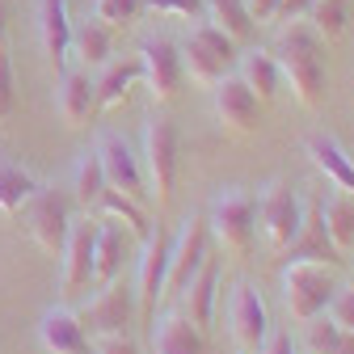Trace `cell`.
<instances>
[{"mask_svg":"<svg viewBox=\"0 0 354 354\" xmlns=\"http://www.w3.org/2000/svg\"><path fill=\"white\" fill-rule=\"evenodd\" d=\"M270 55L279 59L283 84H291L295 102L317 110L325 102V80L329 76H325V38L308 26V17H295V21L279 26Z\"/></svg>","mask_w":354,"mask_h":354,"instance_id":"obj_1","label":"cell"},{"mask_svg":"<svg viewBox=\"0 0 354 354\" xmlns=\"http://www.w3.org/2000/svg\"><path fill=\"white\" fill-rule=\"evenodd\" d=\"M182 68H186V76H194L198 84H215V80H224L232 68H236V42L224 34V30H215L211 21H198V26H190V34L182 38Z\"/></svg>","mask_w":354,"mask_h":354,"instance_id":"obj_2","label":"cell"},{"mask_svg":"<svg viewBox=\"0 0 354 354\" xmlns=\"http://www.w3.org/2000/svg\"><path fill=\"white\" fill-rule=\"evenodd\" d=\"M337 279H333V266L325 261H287L283 266V299H287V313L304 325L308 317L325 313V304L333 299Z\"/></svg>","mask_w":354,"mask_h":354,"instance_id":"obj_3","label":"cell"},{"mask_svg":"<svg viewBox=\"0 0 354 354\" xmlns=\"http://www.w3.org/2000/svg\"><path fill=\"white\" fill-rule=\"evenodd\" d=\"M203 219H207V232L215 236L219 249L245 253L253 232H257V198L249 190H219Z\"/></svg>","mask_w":354,"mask_h":354,"instance_id":"obj_4","label":"cell"},{"mask_svg":"<svg viewBox=\"0 0 354 354\" xmlns=\"http://www.w3.org/2000/svg\"><path fill=\"white\" fill-rule=\"evenodd\" d=\"M140 165H144V186H148V198L165 203L173 194V177H177V127L160 114H152L144 122V152H140Z\"/></svg>","mask_w":354,"mask_h":354,"instance_id":"obj_5","label":"cell"},{"mask_svg":"<svg viewBox=\"0 0 354 354\" xmlns=\"http://www.w3.org/2000/svg\"><path fill=\"white\" fill-rule=\"evenodd\" d=\"M80 325L88 337H114V333H131L136 321V287H127L122 279L102 283V291L80 308Z\"/></svg>","mask_w":354,"mask_h":354,"instance_id":"obj_6","label":"cell"},{"mask_svg":"<svg viewBox=\"0 0 354 354\" xmlns=\"http://www.w3.org/2000/svg\"><path fill=\"white\" fill-rule=\"evenodd\" d=\"M211 257V232H207V219L190 215L177 241H169V270H165V295H182L186 283L198 274V266Z\"/></svg>","mask_w":354,"mask_h":354,"instance_id":"obj_7","label":"cell"},{"mask_svg":"<svg viewBox=\"0 0 354 354\" xmlns=\"http://www.w3.org/2000/svg\"><path fill=\"white\" fill-rule=\"evenodd\" d=\"M299 219H304V198L287 182H270V186H266V194L257 198V228H261L266 245L283 253L291 245L295 228H299Z\"/></svg>","mask_w":354,"mask_h":354,"instance_id":"obj_8","label":"cell"},{"mask_svg":"<svg viewBox=\"0 0 354 354\" xmlns=\"http://www.w3.org/2000/svg\"><path fill=\"white\" fill-rule=\"evenodd\" d=\"M21 215H26V228L34 236V245L42 253H59L64 249V236H68V207L64 198L51 190V186H34L30 198L21 203Z\"/></svg>","mask_w":354,"mask_h":354,"instance_id":"obj_9","label":"cell"},{"mask_svg":"<svg viewBox=\"0 0 354 354\" xmlns=\"http://www.w3.org/2000/svg\"><path fill=\"white\" fill-rule=\"evenodd\" d=\"M140 76L148 84L152 102H173L177 88H182V80H186L177 42H169V38H144L140 42Z\"/></svg>","mask_w":354,"mask_h":354,"instance_id":"obj_10","label":"cell"},{"mask_svg":"<svg viewBox=\"0 0 354 354\" xmlns=\"http://www.w3.org/2000/svg\"><path fill=\"white\" fill-rule=\"evenodd\" d=\"M165 270H169V236L156 224L144 236L140 249V266H136V308L144 313V321L156 317V304L165 299Z\"/></svg>","mask_w":354,"mask_h":354,"instance_id":"obj_11","label":"cell"},{"mask_svg":"<svg viewBox=\"0 0 354 354\" xmlns=\"http://www.w3.org/2000/svg\"><path fill=\"white\" fill-rule=\"evenodd\" d=\"M211 110H215V118L224 122L228 131H241V136L257 131V122H261V102H257V93L236 72H228L224 80L211 84Z\"/></svg>","mask_w":354,"mask_h":354,"instance_id":"obj_12","label":"cell"},{"mask_svg":"<svg viewBox=\"0 0 354 354\" xmlns=\"http://www.w3.org/2000/svg\"><path fill=\"white\" fill-rule=\"evenodd\" d=\"M93 152H97V160H102V173H106V186H110V190H122V194H131L136 203L148 198L144 165H140V156L131 152V144H127L122 136H110V131H106Z\"/></svg>","mask_w":354,"mask_h":354,"instance_id":"obj_13","label":"cell"},{"mask_svg":"<svg viewBox=\"0 0 354 354\" xmlns=\"http://www.w3.org/2000/svg\"><path fill=\"white\" fill-rule=\"evenodd\" d=\"M93 232L97 224H88V219L68 224V236L59 249V291L64 295H76L80 287L93 283Z\"/></svg>","mask_w":354,"mask_h":354,"instance_id":"obj_14","label":"cell"},{"mask_svg":"<svg viewBox=\"0 0 354 354\" xmlns=\"http://www.w3.org/2000/svg\"><path fill=\"white\" fill-rule=\"evenodd\" d=\"M228 329H232V342L241 350H257L270 333V313H266V299L257 295V287L241 283L232 291V304H228Z\"/></svg>","mask_w":354,"mask_h":354,"instance_id":"obj_15","label":"cell"},{"mask_svg":"<svg viewBox=\"0 0 354 354\" xmlns=\"http://www.w3.org/2000/svg\"><path fill=\"white\" fill-rule=\"evenodd\" d=\"M283 257H287V261H325V266H333V261L342 257L337 245H333L329 232H325L321 198H308V203H304V219H299V228H295L291 245L283 249Z\"/></svg>","mask_w":354,"mask_h":354,"instance_id":"obj_16","label":"cell"},{"mask_svg":"<svg viewBox=\"0 0 354 354\" xmlns=\"http://www.w3.org/2000/svg\"><path fill=\"white\" fill-rule=\"evenodd\" d=\"M38 342L47 354H93V337L84 333L72 308H47L38 317Z\"/></svg>","mask_w":354,"mask_h":354,"instance_id":"obj_17","label":"cell"},{"mask_svg":"<svg viewBox=\"0 0 354 354\" xmlns=\"http://www.w3.org/2000/svg\"><path fill=\"white\" fill-rule=\"evenodd\" d=\"M55 110L68 127H84L97 110V84L84 68H64L59 72V88H55Z\"/></svg>","mask_w":354,"mask_h":354,"instance_id":"obj_18","label":"cell"},{"mask_svg":"<svg viewBox=\"0 0 354 354\" xmlns=\"http://www.w3.org/2000/svg\"><path fill=\"white\" fill-rule=\"evenodd\" d=\"M68 38H72L68 0H38V42L55 72L68 68Z\"/></svg>","mask_w":354,"mask_h":354,"instance_id":"obj_19","label":"cell"},{"mask_svg":"<svg viewBox=\"0 0 354 354\" xmlns=\"http://www.w3.org/2000/svg\"><path fill=\"white\" fill-rule=\"evenodd\" d=\"M148 325H152V350L156 354H207L203 329L186 313H165V317H152Z\"/></svg>","mask_w":354,"mask_h":354,"instance_id":"obj_20","label":"cell"},{"mask_svg":"<svg viewBox=\"0 0 354 354\" xmlns=\"http://www.w3.org/2000/svg\"><path fill=\"white\" fill-rule=\"evenodd\" d=\"M110 26H102L97 17L72 21V38H68V59H76L84 72H97L110 64Z\"/></svg>","mask_w":354,"mask_h":354,"instance_id":"obj_21","label":"cell"},{"mask_svg":"<svg viewBox=\"0 0 354 354\" xmlns=\"http://www.w3.org/2000/svg\"><path fill=\"white\" fill-rule=\"evenodd\" d=\"M215 291H219V266L215 257H207L198 266V274L186 283L182 291V313L198 325V329H211V317H215Z\"/></svg>","mask_w":354,"mask_h":354,"instance_id":"obj_22","label":"cell"},{"mask_svg":"<svg viewBox=\"0 0 354 354\" xmlns=\"http://www.w3.org/2000/svg\"><path fill=\"white\" fill-rule=\"evenodd\" d=\"M122 261H127V228L106 219L93 232V283H110L122 274Z\"/></svg>","mask_w":354,"mask_h":354,"instance_id":"obj_23","label":"cell"},{"mask_svg":"<svg viewBox=\"0 0 354 354\" xmlns=\"http://www.w3.org/2000/svg\"><path fill=\"white\" fill-rule=\"evenodd\" d=\"M308 156H313V165L329 177V182L342 190V194H354V160L346 156V148L329 136H313L308 140Z\"/></svg>","mask_w":354,"mask_h":354,"instance_id":"obj_24","label":"cell"},{"mask_svg":"<svg viewBox=\"0 0 354 354\" xmlns=\"http://www.w3.org/2000/svg\"><path fill=\"white\" fill-rule=\"evenodd\" d=\"M236 76L257 93V102L279 97V88H283V72H279V59L270 51H245L236 59Z\"/></svg>","mask_w":354,"mask_h":354,"instance_id":"obj_25","label":"cell"},{"mask_svg":"<svg viewBox=\"0 0 354 354\" xmlns=\"http://www.w3.org/2000/svg\"><path fill=\"white\" fill-rule=\"evenodd\" d=\"M203 21H211L215 30H224L236 47L253 38V26H257L249 17V9H245V0H203Z\"/></svg>","mask_w":354,"mask_h":354,"instance_id":"obj_26","label":"cell"},{"mask_svg":"<svg viewBox=\"0 0 354 354\" xmlns=\"http://www.w3.org/2000/svg\"><path fill=\"white\" fill-rule=\"evenodd\" d=\"M140 80H144V76H140V59H110V64L102 68V76L93 80V84H97V106H102V110L118 106Z\"/></svg>","mask_w":354,"mask_h":354,"instance_id":"obj_27","label":"cell"},{"mask_svg":"<svg viewBox=\"0 0 354 354\" xmlns=\"http://www.w3.org/2000/svg\"><path fill=\"white\" fill-rule=\"evenodd\" d=\"M97 211L106 215V219H114V224H122L127 232H136L140 241L152 232V219L144 215V203H136L131 194H122V190H102V198H97Z\"/></svg>","mask_w":354,"mask_h":354,"instance_id":"obj_28","label":"cell"},{"mask_svg":"<svg viewBox=\"0 0 354 354\" xmlns=\"http://www.w3.org/2000/svg\"><path fill=\"white\" fill-rule=\"evenodd\" d=\"M321 219H325V232L337 245V253L354 249V194H333L329 203H321Z\"/></svg>","mask_w":354,"mask_h":354,"instance_id":"obj_29","label":"cell"},{"mask_svg":"<svg viewBox=\"0 0 354 354\" xmlns=\"http://www.w3.org/2000/svg\"><path fill=\"white\" fill-rule=\"evenodd\" d=\"M72 190H76L80 207H97V198H102V190H106V173H102V160H97L93 148L80 152V160H76V169H72Z\"/></svg>","mask_w":354,"mask_h":354,"instance_id":"obj_30","label":"cell"},{"mask_svg":"<svg viewBox=\"0 0 354 354\" xmlns=\"http://www.w3.org/2000/svg\"><path fill=\"white\" fill-rule=\"evenodd\" d=\"M304 17L325 42H337L346 34V21H350V0H313V9Z\"/></svg>","mask_w":354,"mask_h":354,"instance_id":"obj_31","label":"cell"},{"mask_svg":"<svg viewBox=\"0 0 354 354\" xmlns=\"http://www.w3.org/2000/svg\"><path fill=\"white\" fill-rule=\"evenodd\" d=\"M342 329L325 317V313H317V317H308L304 321V350L308 354H342Z\"/></svg>","mask_w":354,"mask_h":354,"instance_id":"obj_32","label":"cell"},{"mask_svg":"<svg viewBox=\"0 0 354 354\" xmlns=\"http://www.w3.org/2000/svg\"><path fill=\"white\" fill-rule=\"evenodd\" d=\"M34 186H38V182H34L26 169H17V165H9V160H0V211H17V207L30 198Z\"/></svg>","mask_w":354,"mask_h":354,"instance_id":"obj_33","label":"cell"},{"mask_svg":"<svg viewBox=\"0 0 354 354\" xmlns=\"http://www.w3.org/2000/svg\"><path fill=\"white\" fill-rule=\"evenodd\" d=\"M144 9V0H93V17L102 26H127V21H136Z\"/></svg>","mask_w":354,"mask_h":354,"instance_id":"obj_34","label":"cell"},{"mask_svg":"<svg viewBox=\"0 0 354 354\" xmlns=\"http://www.w3.org/2000/svg\"><path fill=\"white\" fill-rule=\"evenodd\" d=\"M325 317L342 329V333H354V291H333V299L325 304Z\"/></svg>","mask_w":354,"mask_h":354,"instance_id":"obj_35","label":"cell"},{"mask_svg":"<svg viewBox=\"0 0 354 354\" xmlns=\"http://www.w3.org/2000/svg\"><path fill=\"white\" fill-rule=\"evenodd\" d=\"M144 9H152V13H160V17L198 21V17H203V0H144Z\"/></svg>","mask_w":354,"mask_h":354,"instance_id":"obj_36","label":"cell"},{"mask_svg":"<svg viewBox=\"0 0 354 354\" xmlns=\"http://www.w3.org/2000/svg\"><path fill=\"white\" fill-rule=\"evenodd\" d=\"M13 102H17V84H13V59L9 51L0 47V118L13 114Z\"/></svg>","mask_w":354,"mask_h":354,"instance_id":"obj_37","label":"cell"},{"mask_svg":"<svg viewBox=\"0 0 354 354\" xmlns=\"http://www.w3.org/2000/svg\"><path fill=\"white\" fill-rule=\"evenodd\" d=\"M93 354H140V350L127 333H114V337H93Z\"/></svg>","mask_w":354,"mask_h":354,"instance_id":"obj_38","label":"cell"},{"mask_svg":"<svg viewBox=\"0 0 354 354\" xmlns=\"http://www.w3.org/2000/svg\"><path fill=\"white\" fill-rule=\"evenodd\" d=\"M308 9H313V0H279V9H274V26H283V21H295V17H304Z\"/></svg>","mask_w":354,"mask_h":354,"instance_id":"obj_39","label":"cell"},{"mask_svg":"<svg viewBox=\"0 0 354 354\" xmlns=\"http://www.w3.org/2000/svg\"><path fill=\"white\" fill-rule=\"evenodd\" d=\"M261 354H299V350H295L291 333L274 329V333H266V342H261Z\"/></svg>","mask_w":354,"mask_h":354,"instance_id":"obj_40","label":"cell"},{"mask_svg":"<svg viewBox=\"0 0 354 354\" xmlns=\"http://www.w3.org/2000/svg\"><path fill=\"white\" fill-rule=\"evenodd\" d=\"M245 9H249L253 21H270L274 9H279V0H245Z\"/></svg>","mask_w":354,"mask_h":354,"instance_id":"obj_41","label":"cell"},{"mask_svg":"<svg viewBox=\"0 0 354 354\" xmlns=\"http://www.w3.org/2000/svg\"><path fill=\"white\" fill-rule=\"evenodd\" d=\"M5 17H9V9H5V0H0V38H5Z\"/></svg>","mask_w":354,"mask_h":354,"instance_id":"obj_42","label":"cell"}]
</instances>
